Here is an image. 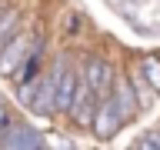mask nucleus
<instances>
[{"label": "nucleus", "instance_id": "1", "mask_svg": "<svg viewBox=\"0 0 160 150\" xmlns=\"http://www.w3.org/2000/svg\"><path fill=\"white\" fill-rule=\"evenodd\" d=\"M67 113L73 117V123H77V127H90V123H93V113H97V93H93L87 83H77Z\"/></svg>", "mask_w": 160, "mask_h": 150}, {"label": "nucleus", "instance_id": "2", "mask_svg": "<svg viewBox=\"0 0 160 150\" xmlns=\"http://www.w3.org/2000/svg\"><path fill=\"white\" fill-rule=\"evenodd\" d=\"M27 47H30L27 33H17V37L3 40L0 43V73H13L23 63V57H27Z\"/></svg>", "mask_w": 160, "mask_h": 150}, {"label": "nucleus", "instance_id": "3", "mask_svg": "<svg viewBox=\"0 0 160 150\" xmlns=\"http://www.w3.org/2000/svg\"><path fill=\"white\" fill-rule=\"evenodd\" d=\"M113 83H117V73H113V67L107 60H100V57L87 60V87L93 93H110Z\"/></svg>", "mask_w": 160, "mask_h": 150}, {"label": "nucleus", "instance_id": "4", "mask_svg": "<svg viewBox=\"0 0 160 150\" xmlns=\"http://www.w3.org/2000/svg\"><path fill=\"white\" fill-rule=\"evenodd\" d=\"M120 123H123V117H120L113 97H103L97 103V113H93V127H97V133H100V137H113Z\"/></svg>", "mask_w": 160, "mask_h": 150}, {"label": "nucleus", "instance_id": "5", "mask_svg": "<svg viewBox=\"0 0 160 150\" xmlns=\"http://www.w3.org/2000/svg\"><path fill=\"white\" fill-rule=\"evenodd\" d=\"M40 143H43L40 133L27 123H17V127L3 123L0 127V147H40Z\"/></svg>", "mask_w": 160, "mask_h": 150}, {"label": "nucleus", "instance_id": "6", "mask_svg": "<svg viewBox=\"0 0 160 150\" xmlns=\"http://www.w3.org/2000/svg\"><path fill=\"white\" fill-rule=\"evenodd\" d=\"M73 90H77V77H73L70 70L57 73V83H53V110H63V113H67L70 100H73Z\"/></svg>", "mask_w": 160, "mask_h": 150}, {"label": "nucleus", "instance_id": "7", "mask_svg": "<svg viewBox=\"0 0 160 150\" xmlns=\"http://www.w3.org/2000/svg\"><path fill=\"white\" fill-rule=\"evenodd\" d=\"M53 83H57V73L43 77L40 93H33V103H37V110H43V113H50V110H53Z\"/></svg>", "mask_w": 160, "mask_h": 150}, {"label": "nucleus", "instance_id": "8", "mask_svg": "<svg viewBox=\"0 0 160 150\" xmlns=\"http://www.w3.org/2000/svg\"><path fill=\"white\" fill-rule=\"evenodd\" d=\"M140 70H143V77L150 80V87H153V90H160V60H157V57H143Z\"/></svg>", "mask_w": 160, "mask_h": 150}, {"label": "nucleus", "instance_id": "9", "mask_svg": "<svg viewBox=\"0 0 160 150\" xmlns=\"http://www.w3.org/2000/svg\"><path fill=\"white\" fill-rule=\"evenodd\" d=\"M17 20H20V13H17V10H10V13H7V20L0 23V43H3V40H7L10 33L17 30Z\"/></svg>", "mask_w": 160, "mask_h": 150}, {"label": "nucleus", "instance_id": "10", "mask_svg": "<svg viewBox=\"0 0 160 150\" xmlns=\"http://www.w3.org/2000/svg\"><path fill=\"white\" fill-rule=\"evenodd\" d=\"M137 147H160V133H147V137H140Z\"/></svg>", "mask_w": 160, "mask_h": 150}, {"label": "nucleus", "instance_id": "11", "mask_svg": "<svg viewBox=\"0 0 160 150\" xmlns=\"http://www.w3.org/2000/svg\"><path fill=\"white\" fill-rule=\"evenodd\" d=\"M3 123H10V113H7V107L0 103V127H3Z\"/></svg>", "mask_w": 160, "mask_h": 150}]
</instances>
